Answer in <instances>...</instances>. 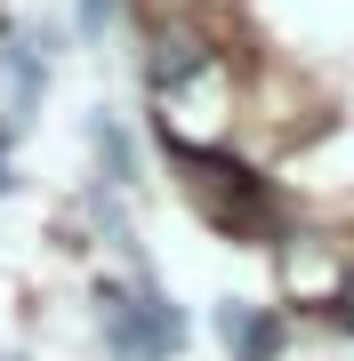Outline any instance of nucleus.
<instances>
[{"label": "nucleus", "instance_id": "nucleus-1", "mask_svg": "<svg viewBox=\"0 0 354 361\" xmlns=\"http://www.w3.org/2000/svg\"><path fill=\"white\" fill-rule=\"evenodd\" d=\"M97 322H105V337H113L121 361H161V353L185 345V313H177L153 281H137V289H97Z\"/></svg>", "mask_w": 354, "mask_h": 361}, {"label": "nucleus", "instance_id": "nucleus-2", "mask_svg": "<svg viewBox=\"0 0 354 361\" xmlns=\"http://www.w3.org/2000/svg\"><path fill=\"white\" fill-rule=\"evenodd\" d=\"M0 73H8V113L25 121L33 104H40V89H49V32H8Z\"/></svg>", "mask_w": 354, "mask_h": 361}, {"label": "nucleus", "instance_id": "nucleus-3", "mask_svg": "<svg viewBox=\"0 0 354 361\" xmlns=\"http://www.w3.org/2000/svg\"><path fill=\"white\" fill-rule=\"evenodd\" d=\"M218 337H225V353H234V361H274L282 322H274L266 305H242V297H225V305H218Z\"/></svg>", "mask_w": 354, "mask_h": 361}, {"label": "nucleus", "instance_id": "nucleus-6", "mask_svg": "<svg viewBox=\"0 0 354 361\" xmlns=\"http://www.w3.org/2000/svg\"><path fill=\"white\" fill-rule=\"evenodd\" d=\"M8 185H16V177H8V129H0V193H8Z\"/></svg>", "mask_w": 354, "mask_h": 361}, {"label": "nucleus", "instance_id": "nucleus-5", "mask_svg": "<svg viewBox=\"0 0 354 361\" xmlns=\"http://www.w3.org/2000/svg\"><path fill=\"white\" fill-rule=\"evenodd\" d=\"M113 16H121V0H81V32H89V40H97V32H105V25H113Z\"/></svg>", "mask_w": 354, "mask_h": 361}, {"label": "nucleus", "instance_id": "nucleus-4", "mask_svg": "<svg viewBox=\"0 0 354 361\" xmlns=\"http://www.w3.org/2000/svg\"><path fill=\"white\" fill-rule=\"evenodd\" d=\"M89 145H97V161H105V185H113V193H121V185H137L129 137H121V121H113V113H97V121H89Z\"/></svg>", "mask_w": 354, "mask_h": 361}, {"label": "nucleus", "instance_id": "nucleus-7", "mask_svg": "<svg viewBox=\"0 0 354 361\" xmlns=\"http://www.w3.org/2000/svg\"><path fill=\"white\" fill-rule=\"evenodd\" d=\"M338 322H346V329H354V289H346V297H338Z\"/></svg>", "mask_w": 354, "mask_h": 361}]
</instances>
